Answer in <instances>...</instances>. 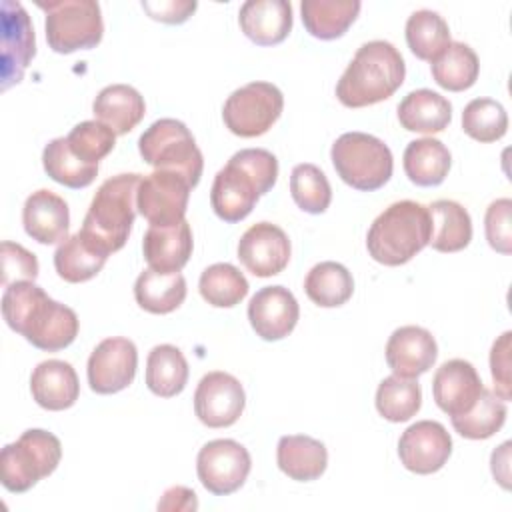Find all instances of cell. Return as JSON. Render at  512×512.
I'll return each mask as SVG.
<instances>
[{"instance_id":"19","label":"cell","mask_w":512,"mask_h":512,"mask_svg":"<svg viewBox=\"0 0 512 512\" xmlns=\"http://www.w3.org/2000/svg\"><path fill=\"white\" fill-rule=\"evenodd\" d=\"M484 384L476 368L462 358L444 362L432 380V394L436 406L450 418L468 412L480 398Z\"/></svg>"},{"instance_id":"41","label":"cell","mask_w":512,"mask_h":512,"mask_svg":"<svg viewBox=\"0 0 512 512\" xmlns=\"http://www.w3.org/2000/svg\"><path fill=\"white\" fill-rule=\"evenodd\" d=\"M462 130L476 142H496L508 130V114L492 98H474L462 112Z\"/></svg>"},{"instance_id":"10","label":"cell","mask_w":512,"mask_h":512,"mask_svg":"<svg viewBox=\"0 0 512 512\" xmlns=\"http://www.w3.org/2000/svg\"><path fill=\"white\" fill-rule=\"evenodd\" d=\"M284 96L270 82H250L234 90L222 108L226 128L240 138L266 134L280 118Z\"/></svg>"},{"instance_id":"25","label":"cell","mask_w":512,"mask_h":512,"mask_svg":"<svg viewBox=\"0 0 512 512\" xmlns=\"http://www.w3.org/2000/svg\"><path fill=\"white\" fill-rule=\"evenodd\" d=\"M276 462L288 478L312 482L324 474L328 466V450L312 436L290 434L278 440Z\"/></svg>"},{"instance_id":"47","label":"cell","mask_w":512,"mask_h":512,"mask_svg":"<svg viewBox=\"0 0 512 512\" xmlns=\"http://www.w3.org/2000/svg\"><path fill=\"white\" fill-rule=\"evenodd\" d=\"M142 8L150 14V18L166 22V24H182L196 10V2H142Z\"/></svg>"},{"instance_id":"45","label":"cell","mask_w":512,"mask_h":512,"mask_svg":"<svg viewBox=\"0 0 512 512\" xmlns=\"http://www.w3.org/2000/svg\"><path fill=\"white\" fill-rule=\"evenodd\" d=\"M38 260L20 244L2 242V286H10L20 280H36Z\"/></svg>"},{"instance_id":"30","label":"cell","mask_w":512,"mask_h":512,"mask_svg":"<svg viewBox=\"0 0 512 512\" xmlns=\"http://www.w3.org/2000/svg\"><path fill=\"white\" fill-rule=\"evenodd\" d=\"M358 0H302L300 12L306 30L320 40L340 38L356 20Z\"/></svg>"},{"instance_id":"13","label":"cell","mask_w":512,"mask_h":512,"mask_svg":"<svg viewBox=\"0 0 512 512\" xmlns=\"http://www.w3.org/2000/svg\"><path fill=\"white\" fill-rule=\"evenodd\" d=\"M246 394L238 378L228 372H208L194 392V412L208 428L232 426L244 412Z\"/></svg>"},{"instance_id":"26","label":"cell","mask_w":512,"mask_h":512,"mask_svg":"<svg viewBox=\"0 0 512 512\" xmlns=\"http://www.w3.org/2000/svg\"><path fill=\"white\" fill-rule=\"evenodd\" d=\"M92 112L98 122L122 136L136 128V124L144 118L146 104L136 88L128 84H110L94 98Z\"/></svg>"},{"instance_id":"37","label":"cell","mask_w":512,"mask_h":512,"mask_svg":"<svg viewBox=\"0 0 512 512\" xmlns=\"http://www.w3.org/2000/svg\"><path fill=\"white\" fill-rule=\"evenodd\" d=\"M42 166L54 182L68 188H86L98 176V164H86L76 158L66 138H54L44 146Z\"/></svg>"},{"instance_id":"21","label":"cell","mask_w":512,"mask_h":512,"mask_svg":"<svg viewBox=\"0 0 512 512\" xmlns=\"http://www.w3.org/2000/svg\"><path fill=\"white\" fill-rule=\"evenodd\" d=\"M26 234L40 244H58L68 238L70 212L62 196L40 188L32 192L22 208Z\"/></svg>"},{"instance_id":"46","label":"cell","mask_w":512,"mask_h":512,"mask_svg":"<svg viewBox=\"0 0 512 512\" xmlns=\"http://www.w3.org/2000/svg\"><path fill=\"white\" fill-rule=\"evenodd\" d=\"M512 332H504L490 350V372H492V380H494V394L508 402L512 392V380H510V350H512Z\"/></svg>"},{"instance_id":"33","label":"cell","mask_w":512,"mask_h":512,"mask_svg":"<svg viewBox=\"0 0 512 512\" xmlns=\"http://www.w3.org/2000/svg\"><path fill=\"white\" fill-rule=\"evenodd\" d=\"M108 256L88 242L80 230L66 238L54 252V268L58 276L70 284L94 278L106 264Z\"/></svg>"},{"instance_id":"16","label":"cell","mask_w":512,"mask_h":512,"mask_svg":"<svg viewBox=\"0 0 512 512\" xmlns=\"http://www.w3.org/2000/svg\"><path fill=\"white\" fill-rule=\"evenodd\" d=\"M290 240L272 222L252 224L238 240V258L248 272L258 278L280 274L290 262Z\"/></svg>"},{"instance_id":"8","label":"cell","mask_w":512,"mask_h":512,"mask_svg":"<svg viewBox=\"0 0 512 512\" xmlns=\"http://www.w3.org/2000/svg\"><path fill=\"white\" fill-rule=\"evenodd\" d=\"M138 152L156 170L182 174L192 188L200 182L204 168L202 152L186 124L176 118H160L150 124L138 140Z\"/></svg>"},{"instance_id":"27","label":"cell","mask_w":512,"mask_h":512,"mask_svg":"<svg viewBox=\"0 0 512 512\" xmlns=\"http://www.w3.org/2000/svg\"><path fill=\"white\" fill-rule=\"evenodd\" d=\"M398 120L408 132L438 134L452 120V104L442 94L420 88L406 94L398 104Z\"/></svg>"},{"instance_id":"35","label":"cell","mask_w":512,"mask_h":512,"mask_svg":"<svg viewBox=\"0 0 512 512\" xmlns=\"http://www.w3.org/2000/svg\"><path fill=\"white\" fill-rule=\"evenodd\" d=\"M434 82L450 92H462L474 86L480 72L476 52L464 42H450L448 48L430 64Z\"/></svg>"},{"instance_id":"23","label":"cell","mask_w":512,"mask_h":512,"mask_svg":"<svg viewBox=\"0 0 512 512\" xmlns=\"http://www.w3.org/2000/svg\"><path fill=\"white\" fill-rule=\"evenodd\" d=\"M192 230L186 220L174 226H150L142 240L148 268L164 274L180 272L192 254Z\"/></svg>"},{"instance_id":"4","label":"cell","mask_w":512,"mask_h":512,"mask_svg":"<svg viewBox=\"0 0 512 512\" xmlns=\"http://www.w3.org/2000/svg\"><path fill=\"white\" fill-rule=\"evenodd\" d=\"M140 180L136 172L112 176L100 184L90 202L80 234L106 256L118 252L130 236Z\"/></svg>"},{"instance_id":"48","label":"cell","mask_w":512,"mask_h":512,"mask_svg":"<svg viewBox=\"0 0 512 512\" xmlns=\"http://www.w3.org/2000/svg\"><path fill=\"white\" fill-rule=\"evenodd\" d=\"M196 508H198V498L194 490L186 486L168 488L158 502L160 512H194Z\"/></svg>"},{"instance_id":"6","label":"cell","mask_w":512,"mask_h":512,"mask_svg":"<svg viewBox=\"0 0 512 512\" xmlns=\"http://www.w3.org/2000/svg\"><path fill=\"white\" fill-rule=\"evenodd\" d=\"M60 458V440L48 430L30 428L0 452L2 486L14 494L26 492L38 480L50 476L58 468Z\"/></svg>"},{"instance_id":"29","label":"cell","mask_w":512,"mask_h":512,"mask_svg":"<svg viewBox=\"0 0 512 512\" xmlns=\"http://www.w3.org/2000/svg\"><path fill=\"white\" fill-rule=\"evenodd\" d=\"M432 220L430 246L438 252L464 250L472 240V220L468 210L454 200H436L428 206Z\"/></svg>"},{"instance_id":"32","label":"cell","mask_w":512,"mask_h":512,"mask_svg":"<svg viewBox=\"0 0 512 512\" xmlns=\"http://www.w3.org/2000/svg\"><path fill=\"white\" fill-rule=\"evenodd\" d=\"M188 382V362L180 348L158 344L146 360V386L160 398H172L184 390Z\"/></svg>"},{"instance_id":"39","label":"cell","mask_w":512,"mask_h":512,"mask_svg":"<svg viewBox=\"0 0 512 512\" xmlns=\"http://www.w3.org/2000/svg\"><path fill=\"white\" fill-rule=\"evenodd\" d=\"M452 428L468 440H486L494 436L506 420V402L500 400L492 390L484 388L476 404L460 414L452 416Z\"/></svg>"},{"instance_id":"12","label":"cell","mask_w":512,"mask_h":512,"mask_svg":"<svg viewBox=\"0 0 512 512\" xmlns=\"http://www.w3.org/2000/svg\"><path fill=\"white\" fill-rule=\"evenodd\" d=\"M248 450L230 438H218L204 444L196 458V474L202 486L214 496L236 492L250 474Z\"/></svg>"},{"instance_id":"17","label":"cell","mask_w":512,"mask_h":512,"mask_svg":"<svg viewBox=\"0 0 512 512\" xmlns=\"http://www.w3.org/2000/svg\"><path fill=\"white\" fill-rule=\"evenodd\" d=\"M36 54L34 28L20 2H2V90L18 84Z\"/></svg>"},{"instance_id":"38","label":"cell","mask_w":512,"mask_h":512,"mask_svg":"<svg viewBox=\"0 0 512 512\" xmlns=\"http://www.w3.org/2000/svg\"><path fill=\"white\" fill-rule=\"evenodd\" d=\"M422 406V390L414 378L388 376L378 384L376 410L388 422H406L418 414Z\"/></svg>"},{"instance_id":"44","label":"cell","mask_w":512,"mask_h":512,"mask_svg":"<svg viewBox=\"0 0 512 512\" xmlns=\"http://www.w3.org/2000/svg\"><path fill=\"white\" fill-rule=\"evenodd\" d=\"M510 210H512V200L510 198H498L486 208V216H484L486 240L500 254H510L512 252Z\"/></svg>"},{"instance_id":"34","label":"cell","mask_w":512,"mask_h":512,"mask_svg":"<svg viewBox=\"0 0 512 512\" xmlns=\"http://www.w3.org/2000/svg\"><path fill=\"white\" fill-rule=\"evenodd\" d=\"M304 292L314 304L322 308H336L350 300L354 280L346 266L326 260L310 268L304 280Z\"/></svg>"},{"instance_id":"11","label":"cell","mask_w":512,"mask_h":512,"mask_svg":"<svg viewBox=\"0 0 512 512\" xmlns=\"http://www.w3.org/2000/svg\"><path fill=\"white\" fill-rule=\"evenodd\" d=\"M190 182L170 170H154L144 176L136 192V210L150 222V226L180 224L188 208Z\"/></svg>"},{"instance_id":"15","label":"cell","mask_w":512,"mask_h":512,"mask_svg":"<svg viewBox=\"0 0 512 512\" xmlns=\"http://www.w3.org/2000/svg\"><path fill=\"white\" fill-rule=\"evenodd\" d=\"M452 454V438L436 420H420L408 426L398 440V456L414 474L438 472Z\"/></svg>"},{"instance_id":"24","label":"cell","mask_w":512,"mask_h":512,"mask_svg":"<svg viewBox=\"0 0 512 512\" xmlns=\"http://www.w3.org/2000/svg\"><path fill=\"white\" fill-rule=\"evenodd\" d=\"M30 392L34 402L50 412H60L76 404L80 382L72 364L64 360H44L30 376Z\"/></svg>"},{"instance_id":"20","label":"cell","mask_w":512,"mask_h":512,"mask_svg":"<svg viewBox=\"0 0 512 512\" xmlns=\"http://www.w3.org/2000/svg\"><path fill=\"white\" fill-rule=\"evenodd\" d=\"M438 346L434 336L422 326L396 328L386 344V362L396 376L418 378L436 362Z\"/></svg>"},{"instance_id":"1","label":"cell","mask_w":512,"mask_h":512,"mask_svg":"<svg viewBox=\"0 0 512 512\" xmlns=\"http://www.w3.org/2000/svg\"><path fill=\"white\" fill-rule=\"evenodd\" d=\"M6 324L44 352H58L78 336V316L72 308L52 300L34 280L6 286L2 294Z\"/></svg>"},{"instance_id":"43","label":"cell","mask_w":512,"mask_h":512,"mask_svg":"<svg viewBox=\"0 0 512 512\" xmlns=\"http://www.w3.org/2000/svg\"><path fill=\"white\" fill-rule=\"evenodd\" d=\"M66 140L76 158L86 164H98L112 152L116 132L98 120H84L70 130Z\"/></svg>"},{"instance_id":"40","label":"cell","mask_w":512,"mask_h":512,"mask_svg":"<svg viewBox=\"0 0 512 512\" xmlns=\"http://www.w3.org/2000/svg\"><path fill=\"white\" fill-rule=\"evenodd\" d=\"M248 288L250 286L244 274L228 262H218L208 266L200 274V282H198L200 296L210 306H216V308H232L240 304L246 298Z\"/></svg>"},{"instance_id":"36","label":"cell","mask_w":512,"mask_h":512,"mask_svg":"<svg viewBox=\"0 0 512 512\" xmlns=\"http://www.w3.org/2000/svg\"><path fill=\"white\" fill-rule=\"evenodd\" d=\"M406 42L412 54L430 64L448 48L450 28L434 10H416L406 20Z\"/></svg>"},{"instance_id":"22","label":"cell","mask_w":512,"mask_h":512,"mask_svg":"<svg viewBox=\"0 0 512 512\" xmlns=\"http://www.w3.org/2000/svg\"><path fill=\"white\" fill-rule=\"evenodd\" d=\"M238 22L254 44L274 46L292 30V4L288 0H248L240 6Z\"/></svg>"},{"instance_id":"42","label":"cell","mask_w":512,"mask_h":512,"mask_svg":"<svg viewBox=\"0 0 512 512\" xmlns=\"http://www.w3.org/2000/svg\"><path fill=\"white\" fill-rule=\"evenodd\" d=\"M290 194L296 206L308 214H322L332 200L326 174L316 164H298L290 174Z\"/></svg>"},{"instance_id":"31","label":"cell","mask_w":512,"mask_h":512,"mask_svg":"<svg viewBox=\"0 0 512 512\" xmlns=\"http://www.w3.org/2000/svg\"><path fill=\"white\" fill-rule=\"evenodd\" d=\"M134 298L150 314L174 312L186 298V280L180 272L164 274L148 268L134 282Z\"/></svg>"},{"instance_id":"5","label":"cell","mask_w":512,"mask_h":512,"mask_svg":"<svg viewBox=\"0 0 512 512\" xmlns=\"http://www.w3.org/2000/svg\"><path fill=\"white\" fill-rule=\"evenodd\" d=\"M432 234V220L428 206L414 200H400L390 204L372 222L366 248L368 254L384 266H400L422 252Z\"/></svg>"},{"instance_id":"9","label":"cell","mask_w":512,"mask_h":512,"mask_svg":"<svg viewBox=\"0 0 512 512\" xmlns=\"http://www.w3.org/2000/svg\"><path fill=\"white\" fill-rule=\"evenodd\" d=\"M46 14V40L58 54H72L76 50H90L100 44L104 22L100 4L94 0H58L38 2Z\"/></svg>"},{"instance_id":"14","label":"cell","mask_w":512,"mask_h":512,"mask_svg":"<svg viewBox=\"0 0 512 512\" xmlns=\"http://www.w3.org/2000/svg\"><path fill=\"white\" fill-rule=\"evenodd\" d=\"M136 368L138 350L132 340L104 338L88 358V384L96 394H116L132 384Z\"/></svg>"},{"instance_id":"2","label":"cell","mask_w":512,"mask_h":512,"mask_svg":"<svg viewBox=\"0 0 512 512\" xmlns=\"http://www.w3.org/2000/svg\"><path fill=\"white\" fill-rule=\"evenodd\" d=\"M278 178V160L264 148H244L226 162L214 176L210 204L216 216L228 224L244 220L258 198L266 194Z\"/></svg>"},{"instance_id":"28","label":"cell","mask_w":512,"mask_h":512,"mask_svg":"<svg viewBox=\"0 0 512 512\" xmlns=\"http://www.w3.org/2000/svg\"><path fill=\"white\" fill-rule=\"evenodd\" d=\"M404 172L416 186H438L448 176L452 156L436 138L412 140L402 156Z\"/></svg>"},{"instance_id":"7","label":"cell","mask_w":512,"mask_h":512,"mask_svg":"<svg viewBox=\"0 0 512 512\" xmlns=\"http://www.w3.org/2000/svg\"><path fill=\"white\" fill-rule=\"evenodd\" d=\"M330 158L338 176L352 188L372 192L382 188L394 168L390 148L366 132H346L336 138Z\"/></svg>"},{"instance_id":"18","label":"cell","mask_w":512,"mask_h":512,"mask_svg":"<svg viewBox=\"0 0 512 512\" xmlns=\"http://www.w3.org/2000/svg\"><path fill=\"white\" fill-rule=\"evenodd\" d=\"M300 318V306L294 294L284 286L260 288L248 304V320L256 336L262 340L286 338Z\"/></svg>"},{"instance_id":"3","label":"cell","mask_w":512,"mask_h":512,"mask_svg":"<svg viewBox=\"0 0 512 512\" xmlns=\"http://www.w3.org/2000/svg\"><path fill=\"white\" fill-rule=\"evenodd\" d=\"M406 64L394 44H362L336 84V98L346 108H364L390 98L404 82Z\"/></svg>"}]
</instances>
